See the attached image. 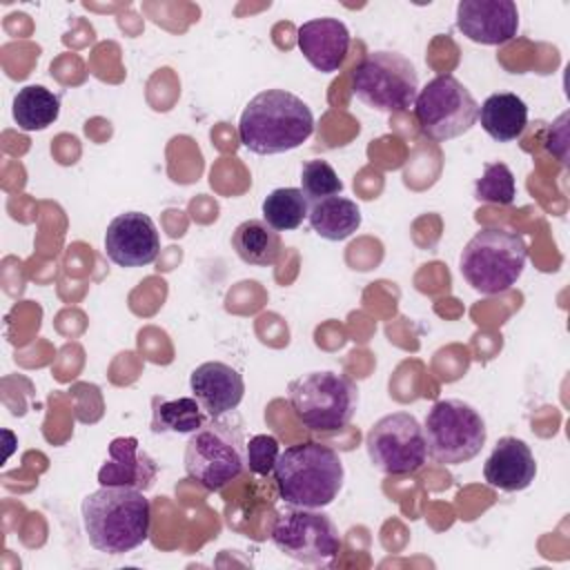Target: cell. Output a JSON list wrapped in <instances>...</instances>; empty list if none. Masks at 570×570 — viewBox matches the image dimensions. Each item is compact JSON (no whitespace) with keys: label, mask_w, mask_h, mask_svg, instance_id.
Wrapping results in <instances>:
<instances>
[{"label":"cell","mask_w":570,"mask_h":570,"mask_svg":"<svg viewBox=\"0 0 570 570\" xmlns=\"http://www.w3.org/2000/svg\"><path fill=\"white\" fill-rule=\"evenodd\" d=\"M314 134L309 107L292 91L265 89L256 94L238 118L240 145L258 156L285 154Z\"/></svg>","instance_id":"cell-2"},{"label":"cell","mask_w":570,"mask_h":570,"mask_svg":"<svg viewBox=\"0 0 570 570\" xmlns=\"http://www.w3.org/2000/svg\"><path fill=\"white\" fill-rule=\"evenodd\" d=\"M263 220L276 232H292L303 225L309 214V200L298 187H278L269 191L261 205Z\"/></svg>","instance_id":"cell-23"},{"label":"cell","mask_w":570,"mask_h":570,"mask_svg":"<svg viewBox=\"0 0 570 570\" xmlns=\"http://www.w3.org/2000/svg\"><path fill=\"white\" fill-rule=\"evenodd\" d=\"M517 196V185L510 167L505 163H488L481 178L474 183V198L479 203L512 205Z\"/></svg>","instance_id":"cell-24"},{"label":"cell","mask_w":570,"mask_h":570,"mask_svg":"<svg viewBox=\"0 0 570 570\" xmlns=\"http://www.w3.org/2000/svg\"><path fill=\"white\" fill-rule=\"evenodd\" d=\"M370 463L385 474H412L428 461L423 425L410 412L381 416L365 436Z\"/></svg>","instance_id":"cell-11"},{"label":"cell","mask_w":570,"mask_h":570,"mask_svg":"<svg viewBox=\"0 0 570 570\" xmlns=\"http://www.w3.org/2000/svg\"><path fill=\"white\" fill-rule=\"evenodd\" d=\"M287 392L294 416L312 432H338L358 407V387L332 370L307 372L294 379Z\"/></svg>","instance_id":"cell-5"},{"label":"cell","mask_w":570,"mask_h":570,"mask_svg":"<svg viewBox=\"0 0 570 570\" xmlns=\"http://www.w3.org/2000/svg\"><path fill=\"white\" fill-rule=\"evenodd\" d=\"M191 396L207 416L218 419L238 407L245 394V381L238 370L220 361L200 363L189 376Z\"/></svg>","instance_id":"cell-14"},{"label":"cell","mask_w":570,"mask_h":570,"mask_svg":"<svg viewBox=\"0 0 570 570\" xmlns=\"http://www.w3.org/2000/svg\"><path fill=\"white\" fill-rule=\"evenodd\" d=\"M412 107L421 134L436 142L468 134L479 120V105L474 96L452 73L432 78L416 94Z\"/></svg>","instance_id":"cell-9"},{"label":"cell","mask_w":570,"mask_h":570,"mask_svg":"<svg viewBox=\"0 0 570 570\" xmlns=\"http://www.w3.org/2000/svg\"><path fill=\"white\" fill-rule=\"evenodd\" d=\"M456 29L476 45H505L517 36L519 9L512 0H461Z\"/></svg>","instance_id":"cell-13"},{"label":"cell","mask_w":570,"mask_h":570,"mask_svg":"<svg viewBox=\"0 0 570 570\" xmlns=\"http://www.w3.org/2000/svg\"><path fill=\"white\" fill-rule=\"evenodd\" d=\"M272 543L305 566H330L341 552V534L321 508H285L272 528Z\"/></svg>","instance_id":"cell-10"},{"label":"cell","mask_w":570,"mask_h":570,"mask_svg":"<svg viewBox=\"0 0 570 570\" xmlns=\"http://www.w3.org/2000/svg\"><path fill=\"white\" fill-rule=\"evenodd\" d=\"M528 245L505 227H481L461 249L459 269L468 285L485 296L508 292L523 274Z\"/></svg>","instance_id":"cell-4"},{"label":"cell","mask_w":570,"mask_h":570,"mask_svg":"<svg viewBox=\"0 0 570 570\" xmlns=\"http://www.w3.org/2000/svg\"><path fill=\"white\" fill-rule=\"evenodd\" d=\"M537 474V461L530 445L517 436H501L483 465V479L490 488L503 492L525 490Z\"/></svg>","instance_id":"cell-16"},{"label":"cell","mask_w":570,"mask_h":570,"mask_svg":"<svg viewBox=\"0 0 570 570\" xmlns=\"http://www.w3.org/2000/svg\"><path fill=\"white\" fill-rule=\"evenodd\" d=\"M428 454L443 465L474 459L488 439L483 416L461 399L436 401L423 423Z\"/></svg>","instance_id":"cell-8"},{"label":"cell","mask_w":570,"mask_h":570,"mask_svg":"<svg viewBox=\"0 0 570 570\" xmlns=\"http://www.w3.org/2000/svg\"><path fill=\"white\" fill-rule=\"evenodd\" d=\"M483 131L497 142L517 140L528 127V105L512 91H497L479 107Z\"/></svg>","instance_id":"cell-18"},{"label":"cell","mask_w":570,"mask_h":570,"mask_svg":"<svg viewBox=\"0 0 570 570\" xmlns=\"http://www.w3.org/2000/svg\"><path fill=\"white\" fill-rule=\"evenodd\" d=\"M158 465L156 461L140 450L138 439L118 436L109 443L107 461L98 470L100 485H125L136 490H149L156 481Z\"/></svg>","instance_id":"cell-17"},{"label":"cell","mask_w":570,"mask_h":570,"mask_svg":"<svg viewBox=\"0 0 570 570\" xmlns=\"http://www.w3.org/2000/svg\"><path fill=\"white\" fill-rule=\"evenodd\" d=\"M352 94L381 114L407 111L419 94V73L399 51H372L352 71Z\"/></svg>","instance_id":"cell-7"},{"label":"cell","mask_w":570,"mask_h":570,"mask_svg":"<svg viewBox=\"0 0 570 570\" xmlns=\"http://www.w3.org/2000/svg\"><path fill=\"white\" fill-rule=\"evenodd\" d=\"M343 461L330 445L303 441L285 448L274 465L281 499L296 508H325L343 488Z\"/></svg>","instance_id":"cell-3"},{"label":"cell","mask_w":570,"mask_h":570,"mask_svg":"<svg viewBox=\"0 0 570 570\" xmlns=\"http://www.w3.org/2000/svg\"><path fill=\"white\" fill-rule=\"evenodd\" d=\"M160 252L156 223L142 212L118 214L105 232V254L118 267L151 265Z\"/></svg>","instance_id":"cell-12"},{"label":"cell","mask_w":570,"mask_h":570,"mask_svg":"<svg viewBox=\"0 0 570 570\" xmlns=\"http://www.w3.org/2000/svg\"><path fill=\"white\" fill-rule=\"evenodd\" d=\"M307 220L312 229L325 240H345L361 227V209L345 196H330L309 203Z\"/></svg>","instance_id":"cell-19"},{"label":"cell","mask_w":570,"mask_h":570,"mask_svg":"<svg viewBox=\"0 0 570 570\" xmlns=\"http://www.w3.org/2000/svg\"><path fill=\"white\" fill-rule=\"evenodd\" d=\"M80 514L91 548L102 554H125L149 539L151 503L142 490L100 485L82 499Z\"/></svg>","instance_id":"cell-1"},{"label":"cell","mask_w":570,"mask_h":570,"mask_svg":"<svg viewBox=\"0 0 570 570\" xmlns=\"http://www.w3.org/2000/svg\"><path fill=\"white\" fill-rule=\"evenodd\" d=\"M203 407L194 396H180L174 401L154 399L151 410V432H171V434H191L203 423Z\"/></svg>","instance_id":"cell-22"},{"label":"cell","mask_w":570,"mask_h":570,"mask_svg":"<svg viewBox=\"0 0 570 570\" xmlns=\"http://www.w3.org/2000/svg\"><path fill=\"white\" fill-rule=\"evenodd\" d=\"M245 436L240 428L212 419L189 434L185 445V472L209 492H218L243 474L245 463Z\"/></svg>","instance_id":"cell-6"},{"label":"cell","mask_w":570,"mask_h":570,"mask_svg":"<svg viewBox=\"0 0 570 570\" xmlns=\"http://www.w3.org/2000/svg\"><path fill=\"white\" fill-rule=\"evenodd\" d=\"M232 247L243 263L258 267L274 265L283 249L278 232L261 218H249L236 225L232 234Z\"/></svg>","instance_id":"cell-20"},{"label":"cell","mask_w":570,"mask_h":570,"mask_svg":"<svg viewBox=\"0 0 570 570\" xmlns=\"http://www.w3.org/2000/svg\"><path fill=\"white\" fill-rule=\"evenodd\" d=\"M11 114L22 131H42L58 120L60 98L42 85H27L13 96Z\"/></svg>","instance_id":"cell-21"},{"label":"cell","mask_w":570,"mask_h":570,"mask_svg":"<svg viewBox=\"0 0 570 570\" xmlns=\"http://www.w3.org/2000/svg\"><path fill=\"white\" fill-rule=\"evenodd\" d=\"M278 454H281V445H278V439L272 434H256L245 443V463L249 472L258 476H267L274 472Z\"/></svg>","instance_id":"cell-26"},{"label":"cell","mask_w":570,"mask_h":570,"mask_svg":"<svg viewBox=\"0 0 570 570\" xmlns=\"http://www.w3.org/2000/svg\"><path fill=\"white\" fill-rule=\"evenodd\" d=\"M352 36L338 18H314L298 27L296 45L305 60L321 73H334L345 62Z\"/></svg>","instance_id":"cell-15"},{"label":"cell","mask_w":570,"mask_h":570,"mask_svg":"<svg viewBox=\"0 0 570 570\" xmlns=\"http://www.w3.org/2000/svg\"><path fill=\"white\" fill-rule=\"evenodd\" d=\"M343 189V183L334 167L327 160H307L301 169V191L309 203L338 196Z\"/></svg>","instance_id":"cell-25"}]
</instances>
